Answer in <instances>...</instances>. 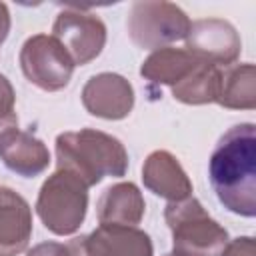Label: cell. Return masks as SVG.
Segmentation results:
<instances>
[{"mask_svg":"<svg viewBox=\"0 0 256 256\" xmlns=\"http://www.w3.org/2000/svg\"><path fill=\"white\" fill-rule=\"evenodd\" d=\"M142 180L150 192L166 198L168 202H178L192 196V182L176 156L168 150H154L144 160Z\"/></svg>","mask_w":256,"mask_h":256,"instance_id":"obj_11","label":"cell"},{"mask_svg":"<svg viewBox=\"0 0 256 256\" xmlns=\"http://www.w3.org/2000/svg\"><path fill=\"white\" fill-rule=\"evenodd\" d=\"M20 68L24 76L46 92H56L68 86L74 62L64 46L52 34H34L20 48Z\"/></svg>","mask_w":256,"mask_h":256,"instance_id":"obj_6","label":"cell"},{"mask_svg":"<svg viewBox=\"0 0 256 256\" xmlns=\"http://www.w3.org/2000/svg\"><path fill=\"white\" fill-rule=\"evenodd\" d=\"M166 256H172V254H166Z\"/></svg>","mask_w":256,"mask_h":256,"instance_id":"obj_23","label":"cell"},{"mask_svg":"<svg viewBox=\"0 0 256 256\" xmlns=\"http://www.w3.org/2000/svg\"><path fill=\"white\" fill-rule=\"evenodd\" d=\"M58 168L78 176L88 188L104 176H124L128 170V154L124 144L100 130L82 128L62 132L56 138Z\"/></svg>","mask_w":256,"mask_h":256,"instance_id":"obj_2","label":"cell"},{"mask_svg":"<svg viewBox=\"0 0 256 256\" xmlns=\"http://www.w3.org/2000/svg\"><path fill=\"white\" fill-rule=\"evenodd\" d=\"M86 208L88 186L62 168L46 178L36 200V212L42 224L58 236L74 234L84 222Z\"/></svg>","mask_w":256,"mask_h":256,"instance_id":"obj_4","label":"cell"},{"mask_svg":"<svg viewBox=\"0 0 256 256\" xmlns=\"http://www.w3.org/2000/svg\"><path fill=\"white\" fill-rule=\"evenodd\" d=\"M88 256H152L150 236L136 226L100 224L84 236Z\"/></svg>","mask_w":256,"mask_h":256,"instance_id":"obj_12","label":"cell"},{"mask_svg":"<svg viewBox=\"0 0 256 256\" xmlns=\"http://www.w3.org/2000/svg\"><path fill=\"white\" fill-rule=\"evenodd\" d=\"M126 28L136 46L158 50L184 40L190 30V18L172 2H134L128 10Z\"/></svg>","mask_w":256,"mask_h":256,"instance_id":"obj_5","label":"cell"},{"mask_svg":"<svg viewBox=\"0 0 256 256\" xmlns=\"http://www.w3.org/2000/svg\"><path fill=\"white\" fill-rule=\"evenodd\" d=\"M0 160L8 170L32 178L48 168L50 152L40 138L16 128L0 140Z\"/></svg>","mask_w":256,"mask_h":256,"instance_id":"obj_13","label":"cell"},{"mask_svg":"<svg viewBox=\"0 0 256 256\" xmlns=\"http://www.w3.org/2000/svg\"><path fill=\"white\" fill-rule=\"evenodd\" d=\"M66 246H68L70 256H88V252H86V244H84V236H76V238H72Z\"/></svg>","mask_w":256,"mask_h":256,"instance_id":"obj_22","label":"cell"},{"mask_svg":"<svg viewBox=\"0 0 256 256\" xmlns=\"http://www.w3.org/2000/svg\"><path fill=\"white\" fill-rule=\"evenodd\" d=\"M52 36L64 46L76 66H84L102 52L106 44V26L92 12L64 8L54 20Z\"/></svg>","mask_w":256,"mask_h":256,"instance_id":"obj_7","label":"cell"},{"mask_svg":"<svg viewBox=\"0 0 256 256\" xmlns=\"http://www.w3.org/2000/svg\"><path fill=\"white\" fill-rule=\"evenodd\" d=\"M144 210V196L132 182L112 184L102 192L96 204L98 222L112 226H136L142 220Z\"/></svg>","mask_w":256,"mask_h":256,"instance_id":"obj_14","label":"cell"},{"mask_svg":"<svg viewBox=\"0 0 256 256\" xmlns=\"http://www.w3.org/2000/svg\"><path fill=\"white\" fill-rule=\"evenodd\" d=\"M184 40L186 50L216 66L234 64L242 50L236 28L222 18H202L190 22V30Z\"/></svg>","mask_w":256,"mask_h":256,"instance_id":"obj_8","label":"cell"},{"mask_svg":"<svg viewBox=\"0 0 256 256\" xmlns=\"http://www.w3.org/2000/svg\"><path fill=\"white\" fill-rule=\"evenodd\" d=\"M8 32H10V12H8V6L0 2V44L6 40Z\"/></svg>","mask_w":256,"mask_h":256,"instance_id":"obj_21","label":"cell"},{"mask_svg":"<svg viewBox=\"0 0 256 256\" xmlns=\"http://www.w3.org/2000/svg\"><path fill=\"white\" fill-rule=\"evenodd\" d=\"M220 68L222 66L202 60L184 80L172 86V96L184 104H194V106L216 102L218 84H220Z\"/></svg>","mask_w":256,"mask_h":256,"instance_id":"obj_17","label":"cell"},{"mask_svg":"<svg viewBox=\"0 0 256 256\" xmlns=\"http://www.w3.org/2000/svg\"><path fill=\"white\" fill-rule=\"evenodd\" d=\"M202 60L186 48H158L154 50L140 68V74L154 84H168L170 88L184 80Z\"/></svg>","mask_w":256,"mask_h":256,"instance_id":"obj_15","label":"cell"},{"mask_svg":"<svg viewBox=\"0 0 256 256\" xmlns=\"http://www.w3.org/2000/svg\"><path fill=\"white\" fill-rule=\"evenodd\" d=\"M218 200L234 214H256V134L252 122L232 126L218 140L208 162Z\"/></svg>","mask_w":256,"mask_h":256,"instance_id":"obj_1","label":"cell"},{"mask_svg":"<svg viewBox=\"0 0 256 256\" xmlns=\"http://www.w3.org/2000/svg\"><path fill=\"white\" fill-rule=\"evenodd\" d=\"M216 102L224 108L252 110L256 106V70L254 64H228L220 68Z\"/></svg>","mask_w":256,"mask_h":256,"instance_id":"obj_16","label":"cell"},{"mask_svg":"<svg viewBox=\"0 0 256 256\" xmlns=\"http://www.w3.org/2000/svg\"><path fill=\"white\" fill-rule=\"evenodd\" d=\"M32 236V210L14 190L0 186V256L26 250Z\"/></svg>","mask_w":256,"mask_h":256,"instance_id":"obj_10","label":"cell"},{"mask_svg":"<svg viewBox=\"0 0 256 256\" xmlns=\"http://www.w3.org/2000/svg\"><path fill=\"white\" fill-rule=\"evenodd\" d=\"M82 104L92 116L104 120H122L134 106V90L124 76L102 72L84 84Z\"/></svg>","mask_w":256,"mask_h":256,"instance_id":"obj_9","label":"cell"},{"mask_svg":"<svg viewBox=\"0 0 256 256\" xmlns=\"http://www.w3.org/2000/svg\"><path fill=\"white\" fill-rule=\"evenodd\" d=\"M164 218L172 232V256H222L228 232L194 196L168 202Z\"/></svg>","mask_w":256,"mask_h":256,"instance_id":"obj_3","label":"cell"},{"mask_svg":"<svg viewBox=\"0 0 256 256\" xmlns=\"http://www.w3.org/2000/svg\"><path fill=\"white\" fill-rule=\"evenodd\" d=\"M28 256H70L68 246L60 242H40L28 250Z\"/></svg>","mask_w":256,"mask_h":256,"instance_id":"obj_20","label":"cell"},{"mask_svg":"<svg viewBox=\"0 0 256 256\" xmlns=\"http://www.w3.org/2000/svg\"><path fill=\"white\" fill-rule=\"evenodd\" d=\"M16 94L10 84V80L0 74V140L18 128V116L14 110Z\"/></svg>","mask_w":256,"mask_h":256,"instance_id":"obj_18","label":"cell"},{"mask_svg":"<svg viewBox=\"0 0 256 256\" xmlns=\"http://www.w3.org/2000/svg\"><path fill=\"white\" fill-rule=\"evenodd\" d=\"M222 256H256V246L252 236H240L236 240H228Z\"/></svg>","mask_w":256,"mask_h":256,"instance_id":"obj_19","label":"cell"}]
</instances>
